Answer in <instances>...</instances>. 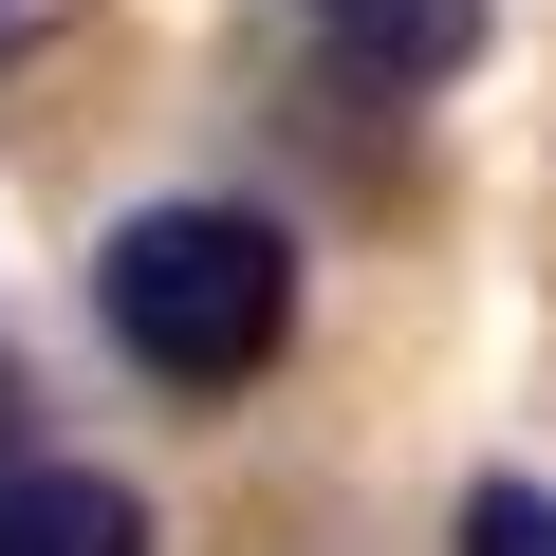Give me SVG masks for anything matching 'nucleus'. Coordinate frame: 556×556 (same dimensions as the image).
<instances>
[{
    "label": "nucleus",
    "mask_w": 556,
    "mask_h": 556,
    "mask_svg": "<svg viewBox=\"0 0 556 556\" xmlns=\"http://www.w3.org/2000/svg\"><path fill=\"white\" fill-rule=\"evenodd\" d=\"M93 334L167 390V408H223L260 390L278 353H298V241H278L260 204L186 186V204H130L93 241Z\"/></svg>",
    "instance_id": "nucleus-1"
},
{
    "label": "nucleus",
    "mask_w": 556,
    "mask_h": 556,
    "mask_svg": "<svg viewBox=\"0 0 556 556\" xmlns=\"http://www.w3.org/2000/svg\"><path fill=\"white\" fill-rule=\"evenodd\" d=\"M298 20H316L371 93H445V75L482 56V0H298Z\"/></svg>",
    "instance_id": "nucleus-2"
},
{
    "label": "nucleus",
    "mask_w": 556,
    "mask_h": 556,
    "mask_svg": "<svg viewBox=\"0 0 556 556\" xmlns=\"http://www.w3.org/2000/svg\"><path fill=\"white\" fill-rule=\"evenodd\" d=\"M0 556H149V501L112 464H0Z\"/></svg>",
    "instance_id": "nucleus-3"
},
{
    "label": "nucleus",
    "mask_w": 556,
    "mask_h": 556,
    "mask_svg": "<svg viewBox=\"0 0 556 556\" xmlns=\"http://www.w3.org/2000/svg\"><path fill=\"white\" fill-rule=\"evenodd\" d=\"M464 556H556V482H482L464 501Z\"/></svg>",
    "instance_id": "nucleus-4"
},
{
    "label": "nucleus",
    "mask_w": 556,
    "mask_h": 556,
    "mask_svg": "<svg viewBox=\"0 0 556 556\" xmlns=\"http://www.w3.org/2000/svg\"><path fill=\"white\" fill-rule=\"evenodd\" d=\"M38 20H56V0H0V56H20V38H38Z\"/></svg>",
    "instance_id": "nucleus-5"
},
{
    "label": "nucleus",
    "mask_w": 556,
    "mask_h": 556,
    "mask_svg": "<svg viewBox=\"0 0 556 556\" xmlns=\"http://www.w3.org/2000/svg\"><path fill=\"white\" fill-rule=\"evenodd\" d=\"M0 464H20V371H0Z\"/></svg>",
    "instance_id": "nucleus-6"
}]
</instances>
